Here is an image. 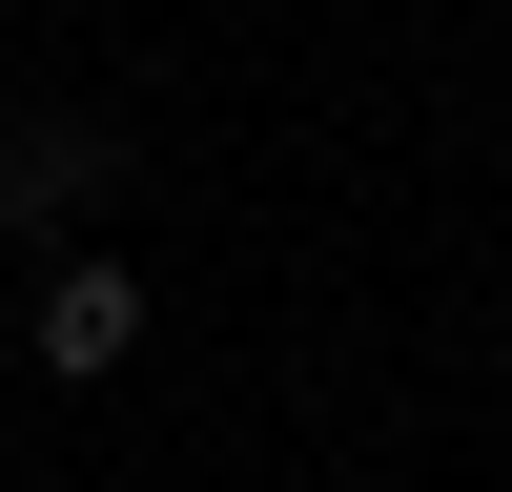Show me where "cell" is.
Returning <instances> with one entry per match:
<instances>
[{"mask_svg":"<svg viewBox=\"0 0 512 492\" xmlns=\"http://www.w3.org/2000/svg\"><path fill=\"white\" fill-rule=\"evenodd\" d=\"M21 328H41V369H123V349H144V267H123V246H62Z\"/></svg>","mask_w":512,"mask_h":492,"instance_id":"6da1fadb","label":"cell"},{"mask_svg":"<svg viewBox=\"0 0 512 492\" xmlns=\"http://www.w3.org/2000/svg\"><path fill=\"white\" fill-rule=\"evenodd\" d=\"M103 185H123V123H21L0 144V226H82Z\"/></svg>","mask_w":512,"mask_h":492,"instance_id":"7a4b0ae2","label":"cell"}]
</instances>
